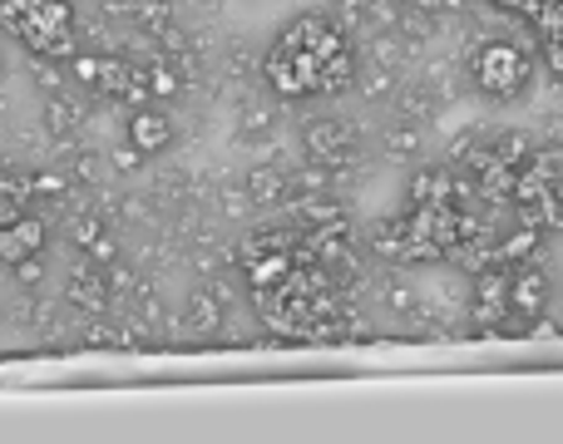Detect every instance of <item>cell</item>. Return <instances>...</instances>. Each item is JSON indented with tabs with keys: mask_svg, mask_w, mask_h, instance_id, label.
Returning a JSON list of instances; mask_svg holds the SVG:
<instances>
[{
	"mask_svg": "<svg viewBox=\"0 0 563 444\" xmlns=\"http://www.w3.org/2000/svg\"><path fill=\"white\" fill-rule=\"evenodd\" d=\"M263 75L282 99H321V95H341V89L356 85L361 59L336 20L307 10V15L287 20L277 30V40L267 45Z\"/></svg>",
	"mask_w": 563,
	"mask_h": 444,
	"instance_id": "6da1fadb",
	"label": "cell"
},
{
	"mask_svg": "<svg viewBox=\"0 0 563 444\" xmlns=\"http://www.w3.org/2000/svg\"><path fill=\"white\" fill-rule=\"evenodd\" d=\"M470 85L485 99H495V104H515L534 85V55L509 35L479 40L475 55H470Z\"/></svg>",
	"mask_w": 563,
	"mask_h": 444,
	"instance_id": "7a4b0ae2",
	"label": "cell"
},
{
	"mask_svg": "<svg viewBox=\"0 0 563 444\" xmlns=\"http://www.w3.org/2000/svg\"><path fill=\"white\" fill-rule=\"evenodd\" d=\"M489 5H499V10H509V15L529 20L544 65L563 79V0H489Z\"/></svg>",
	"mask_w": 563,
	"mask_h": 444,
	"instance_id": "3957f363",
	"label": "cell"
},
{
	"mask_svg": "<svg viewBox=\"0 0 563 444\" xmlns=\"http://www.w3.org/2000/svg\"><path fill=\"white\" fill-rule=\"evenodd\" d=\"M301 148H307L311 164H321V168H341V164H351V158H356L361 138H356V129H351L346 119L321 114V119H311V124L301 129Z\"/></svg>",
	"mask_w": 563,
	"mask_h": 444,
	"instance_id": "277c9868",
	"label": "cell"
},
{
	"mask_svg": "<svg viewBox=\"0 0 563 444\" xmlns=\"http://www.w3.org/2000/svg\"><path fill=\"white\" fill-rule=\"evenodd\" d=\"M45 242H49L45 222L30 218V213L0 222V262H5V267H20V262L40 257V252H45Z\"/></svg>",
	"mask_w": 563,
	"mask_h": 444,
	"instance_id": "5b68a950",
	"label": "cell"
},
{
	"mask_svg": "<svg viewBox=\"0 0 563 444\" xmlns=\"http://www.w3.org/2000/svg\"><path fill=\"white\" fill-rule=\"evenodd\" d=\"M124 138L144 158H154V154H164V148L174 144V119H168L164 109H154V104H139L134 114H129V124H124Z\"/></svg>",
	"mask_w": 563,
	"mask_h": 444,
	"instance_id": "8992f818",
	"label": "cell"
},
{
	"mask_svg": "<svg viewBox=\"0 0 563 444\" xmlns=\"http://www.w3.org/2000/svg\"><path fill=\"white\" fill-rule=\"evenodd\" d=\"M549 307V277L539 267H515L509 271V311H515L519 321H534L544 317Z\"/></svg>",
	"mask_w": 563,
	"mask_h": 444,
	"instance_id": "52a82bcc",
	"label": "cell"
},
{
	"mask_svg": "<svg viewBox=\"0 0 563 444\" xmlns=\"http://www.w3.org/2000/svg\"><path fill=\"white\" fill-rule=\"evenodd\" d=\"M65 297H69V307L89 311V317H104V311H109V271H99V267H79L75 277H69Z\"/></svg>",
	"mask_w": 563,
	"mask_h": 444,
	"instance_id": "ba28073f",
	"label": "cell"
},
{
	"mask_svg": "<svg viewBox=\"0 0 563 444\" xmlns=\"http://www.w3.org/2000/svg\"><path fill=\"white\" fill-rule=\"evenodd\" d=\"M475 311L479 321H489V326H499L509 311V271H485V277L475 281Z\"/></svg>",
	"mask_w": 563,
	"mask_h": 444,
	"instance_id": "9c48e42d",
	"label": "cell"
},
{
	"mask_svg": "<svg viewBox=\"0 0 563 444\" xmlns=\"http://www.w3.org/2000/svg\"><path fill=\"white\" fill-rule=\"evenodd\" d=\"M218 317H223V311H218V301L208 297V291H194V297H188V307H184V331H188V336H208V331H218Z\"/></svg>",
	"mask_w": 563,
	"mask_h": 444,
	"instance_id": "30bf717a",
	"label": "cell"
},
{
	"mask_svg": "<svg viewBox=\"0 0 563 444\" xmlns=\"http://www.w3.org/2000/svg\"><path fill=\"white\" fill-rule=\"evenodd\" d=\"M49 5H59V0H0V25L15 30V35H20V30H25L30 20L45 15Z\"/></svg>",
	"mask_w": 563,
	"mask_h": 444,
	"instance_id": "8fae6325",
	"label": "cell"
},
{
	"mask_svg": "<svg viewBox=\"0 0 563 444\" xmlns=\"http://www.w3.org/2000/svg\"><path fill=\"white\" fill-rule=\"evenodd\" d=\"M75 124H79V104H75V99H69V95H49L45 99V129H49V134L65 138Z\"/></svg>",
	"mask_w": 563,
	"mask_h": 444,
	"instance_id": "7c38bea8",
	"label": "cell"
},
{
	"mask_svg": "<svg viewBox=\"0 0 563 444\" xmlns=\"http://www.w3.org/2000/svg\"><path fill=\"white\" fill-rule=\"evenodd\" d=\"M282 193H287V178L277 168H253L247 174V198L253 203H282Z\"/></svg>",
	"mask_w": 563,
	"mask_h": 444,
	"instance_id": "4fadbf2b",
	"label": "cell"
},
{
	"mask_svg": "<svg viewBox=\"0 0 563 444\" xmlns=\"http://www.w3.org/2000/svg\"><path fill=\"white\" fill-rule=\"evenodd\" d=\"M69 237H75V247L89 252L99 237H104V222H99V218H75V222H69Z\"/></svg>",
	"mask_w": 563,
	"mask_h": 444,
	"instance_id": "5bb4252c",
	"label": "cell"
},
{
	"mask_svg": "<svg viewBox=\"0 0 563 444\" xmlns=\"http://www.w3.org/2000/svg\"><path fill=\"white\" fill-rule=\"evenodd\" d=\"M69 69H75L79 85H99V69H104V55H75V59H69Z\"/></svg>",
	"mask_w": 563,
	"mask_h": 444,
	"instance_id": "9a60e30c",
	"label": "cell"
},
{
	"mask_svg": "<svg viewBox=\"0 0 563 444\" xmlns=\"http://www.w3.org/2000/svg\"><path fill=\"white\" fill-rule=\"evenodd\" d=\"M148 89H154L158 99L178 95V79H174V69H168V65H154V69H148Z\"/></svg>",
	"mask_w": 563,
	"mask_h": 444,
	"instance_id": "2e32d148",
	"label": "cell"
},
{
	"mask_svg": "<svg viewBox=\"0 0 563 444\" xmlns=\"http://www.w3.org/2000/svg\"><path fill=\"white\" fill-rule=\"evenodd\" d=\"M386 144H390V148H396V154H400V158H406V154H410V148H420V134H416V129H396V134H390V138H386Z\"/></svg>",
	"mask_w": 563,
	"mask_h": 444,
	"instance_id": "e0dca14e",
	"label": "cell"
},
{
	"mask_svg": "<svg viewBox=\"0 0 563 444\" xmlns=\"http://www.w3.org/2000/svg\"><path fill=\"white\" fill-rule=\"evenodd\" d=\"M144 164V154H139L134 144H124V148H114V168H124V174H134V168Z\"/></svg>",
	"mask_w": 563,
	"mask_h": 444,
	"instance_id": "ac0fdd59",
	"label": "cell"
},
{
	"mask_svg": "<svg viewBox=\"0 0 563 444\" xmlns=\"http://www.w3.org/2000/svg\"><path fill=\"white\" fill-rule=\"evenodd\" d=\"M89 257H95V262H114V257H119V242L104 232V237H99L95 247H89Z\"/></svg>",
	"mask_w": 563,
	"mask_h": 444,
	"instance_id": "d6986e66",
	"label": "cell"
},
{
	"mask_svg": "<svg viewBox=\"0 0 563 444\" xmlns=\"http://www.w3.org/2000/svg\"><path fill=\"white\" fill-rule=\"evenodd\" d=\"M40 271H45V267H40V257H30V262H20V267H15V277L20 281H40Z\"/></svg>",
	"mask_w": 563,
	"mask_h": 444,
	"instance_id": "ffe728a7",
	"label": "cell"
}]
</instances>
